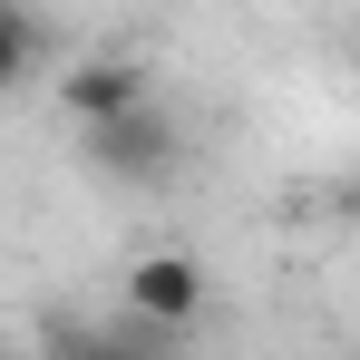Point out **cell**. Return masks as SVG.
<instances>
[{
    "instance_id": "obj_1",
    "label": "cell",
    "mask_w": 360,
    "mask_h": 360,
    "mask_svg": "<svg viewBox=\"0 0 360 360\" xmlns=\"http://www.w3.org/2000/svg\"><path fill=\"white\" fill-rule=\"evenodd\" d=\"M78 146H88V166L108 185H166L176 176V127L156 117V108H127V117H98V127H78Z\"/></svg>"
},
{
    "instance_id": "obj_2",
    "label": "cell",
    "mask_w": 360,
    "mask_h": 360,
    "mask_svg": "<svg viewBox=\"0 0 360 360\" xmlns=\"http://www.w3.org/2000/svg\"><path fill=\"white\" fill-rule=\"evenodd\" d=\"M59 108H68V127L127 117V108H156V68L136 59V49H88V59H68Z\"/></svg>"
},
{
    "instance_id": "obj_3",
    "label": "cell",
    "mask_w": 360,
    "mask_h": 360,
    "mask_svg": "<svg viewBox=\"0 0 360 360\" xmlns=\"http://www.w3.org/2000/svg\"><path fill=\"white\" fill-rule=\"evenodd\" d=\"M205 292H214V283H205V263L176 253V243L127 263V311H136V331H185V321L205 311Z\"/></svg>"
},
{
    "instance_id": "obj_4",
    "label": "cell",
    "mask_w": 360,
    "mask_h": 360,
    "mask_svg": "<svg viewBox=\"0 0 360 360\" xmlns=\"http://www.w3.org/2000/svg\"><path fill=\"white\" fill-rule=\"evenodd\" d=\"M30 68H39V20L20 0H0V88H20Z\"/></svg>"
}]
</instances>
